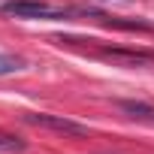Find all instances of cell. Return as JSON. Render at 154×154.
Returning <instances> with one entry per match:
<instances>
[{
	"instance_id": "5",
	"label": "cell",
	"mask_w": 154,
	"mask_h": 154,
	"mask_svg": "<svg viewBox=\"0 0 154 154\" xmlns=\"http://www.w3.org/2000/svg\"><path fill=\"white\" fill-rule=\"evenodd\" d=\"M24 69V60L15 57V54H0V75H9V72H18Z\"/></svg>"
},
{
	"instance_id": "3",
	"label": "cell",
	"mask_w": 154,
	"mask_h": 154,
	"mask_svg": "<svg viewBox=\"0 0 154 154\" xmlns=\"http://www.w3.org/2000/svg\"><path fill=\"white\" fill-rule=\"evenodd\" d=\"M100 57L106 60H115V63H124V66H142V63H154V51H142V48H109V45H100L97 48Z\"/></svg>"
},
{
	"instance_id": "4",
	"label": "cell",
	"mask_w": 154,
	"mask_h": 154,
	"mask_svg": "<svg viewBox=\"0 0 154 154\" xmlns=\"http://www.w3.org/2000/svg\"><path fill=\"white\" fill-rule=\"evenodd\" d=\"M118 109H121V112H127L130 118H139V121H151V124H154V106H148V103L118 100Z\"/></svg>"
},
{
	"instance_id": "2",
	"label": "cell",
	"mask_w": 154,
	"mask_h": 154,
	"mask_svg": "<svg viewBox=\"0 0 154 154\" xmlns=\"http://www.w3.org/2000/svg\"><path fill=\"white\" fill-rule=\"evenodd\" d=\"M27 124L33 127H45V130H54V133H63V136H85L88 127L79 124V121H69L63 115H42V112H27L24 115Z\"/></svg>"
},
{
	"instance_id": "1",
	"label": "cell",
	"mask_w": 154,
	"mask_h": 154,
	"mask_svg": "<svg viewBox=\"0 0 154 154\" xmlns=\"http://www.w3.org/2000/svg\"><path fill=\"white\" fill-rule=\"evenodd\" d=\"M0 12L15 18H45V21L69 15V9H54L45 0H9V3H0Z\"/></svg>"
}]
</instances>
